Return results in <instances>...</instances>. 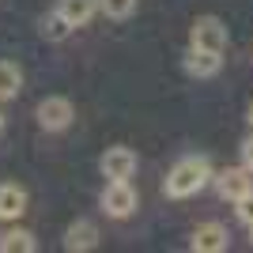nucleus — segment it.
<instances>
[{
	"label": "nucleus",
	"instance_id": "0eeeda50",
	"mask_svg": "<svg viewBox=\"0 0 253 253\" xmlns=\"http://www.w3.org/2000/svg\"><path fill=\"white\" fill-rule=\"evenodd\" d=\"M215 189H219L223 201H238L242 193L253 189V178H250L246 167H231V170H223V174H215Z\"/></svg>",
	"mask_w": 253,
	"mask_h": 253
},
{
	"label": "nucleus",
	"instance_id": "9b49d317",
	"mask_svg": "<svg viewBox=\"0 0 253 253\" xmlns=\"http://www.w3.org/2000/svg\"><path fill=\"white\" fill-rule=\"evenodd\" d=\"M95 0H57V15H61L68 27H87L91 23V15H95Z\"/></svg>",
	"mask_w": 253,
	"mask_h": 253
},
{
	"label": "nucleus",
	"instance_id": "6ab92c4d",
	"mask_svg": "<svg viewBox=\"0 0 253 253\" xmlns=\"http://www.w3.org/2000/svg\"><path fill=\"white\" fill-rule=\"evenodd\" d=\"M0 128H4V114H0Z\"/></svg>",
	"mask_w": 253,
	"mask_h": 253
},
{
	"label": "nucleus",
	"instance_id": "a211bd4d",
	"mask_svg": "<svg viewBox=\"0 0 253 253\" xmlns=\"http://www.w3.org/2000/svg\"><path fill=\"white\" fill-rule=\"evenodd\" d=\"M246 121H250V128H253V102H250V110H246Z\"/></svg>",
	"mask_w": 253,
	"mask_h": 253
},
{
	"label": "nucleus",
	"instance_id": "f8f14e48",
	"mask_svg": "<svg viewBox=\"0 0 253 253\" xmlns=\"http://www.w3.org/2000/svg\"><path fill=\"white\" fill-rule=\"evenodd\" d=\"M38 242H34L31 231H23V227H11V231L0 234V253H34Z\"/></svg>",
	"mask_w": 253,
	"mask_h": 253
},
{
	"label": "nucleus",
	"instance_id": "20e7f679",
	"mask_svg": "<svg viewBox=\"0 0 253 253\" xmlns=\"http://www.w3.org/2000/svg\"><path fill=\"white\" fill-rule=\"evenodd\" d=\"M98 170H102V178L110 181H128L136 174V151L132 148H106V155L98 159Z\"/></svg>",
	"mask_w": 253,
	"mask_h": 253
},
{
	"label": "nucleus",
	"instance_id": "f3484780",
	"mask_svg": "<svg viewBox=\"0 0 253 253\" xmlns=\"http://www.w3.org/2000/svg\"><path fill=\"white\" fill-rule=\"evenodd\" d=\"M242 167H246V170L253 174V136H250V140L242 144Z\"/></svg>",
	"mask_w": 253,
	"mask_h": 253
},
{
	"label": "nucleus",
	"instance_id": "f257e3e1",
	"mask_svg": "<svg viewBox=\"0 0 253 253\" xmlns=\"http://www.w3.org/2000/svg\"><path fill=\"white\" fill-rule=\"evenodd\" d=\"M208 181H211V163L204 155H185L181 163H174V170L167 174V197H174V201L197 197Z\"/></svg>",
	"mask_w": 253,
	"mask_h": 253
},
{
	"label": "nucleus",
	"instance_id": "aec40b11",
	"mask_svg": "<svg viewBox=\"0 0 253 253\" xmlns=\"http://www.w3.org/2000/svg\"><path fill=\"white\" fill-rule=\"evenodd\" d=\"M250 234H253V227H250Z\"/></svg>",
	"mask_w": 253,
	"mask_h": 253
},
{
	"label": "nucleus",
	"instance_id": "dca6fc26",
	"mask_svg": "<svg viewBox=\"0 0 253 253\" xmlns=\"http://www.w3.org/2000/svg\"><path fill=\"white\" fill-rule=\"evenodd\" d=\"M234 204H238V208H234V211H238V219H242L246 227H253V189H250V193H242V197H238Z\"/></svg>",
	"mask_w": 253,
	"mask_h": 253
},
{
	"label": "nucleus",
	"instance_id": "1a4fd4ad",
	"mask_svg": "<svg viewBox=\"0 0 253 253\" xmlns=\"http://www.w3.org/2000/svg\"><path fill=\"white\" fill-rule=\"evenodd\" d=\"M64 250L68 253H84V250H95L98 246V227L91 219H76L68 231H64Z\"/></svg>",
	"mask_w": 253,
	"mask_h": 253
},
{
	"label": "nucleus",
	"instance_id": "423d86ee",
	"mask_svg": "<svg viewBox=\"0 0 253 253\" xmlns=\"http://www.w3.org/2000/svg\"><path fill=\"white\" fill-rule=\"evenodd\" d=\"M227 246H231V234H227L223 223H201V227L193 231V238H189L193 253H223Z\"/></svg>",
	"mask_w": 253,
	"mask_h": 253
},
{
	"label": "nucleus",
	"instance_id": "39448f33",
	"mask_svg": "<svg viewBox=\"0 0 253 253\" xmlns=\"http://www.w3.org/2000/svg\"><path fill=\"white\" fill-rule=\"evenodd\" d=\"M102 211L106 215H114V219H125L136 211V193L128 181H110L102 189Z\"/></svg>",
	"mask_w": 253,
	"mask_h": 253
},
{
	"label": "nucleus",
	"instance_id": "ddd939ff",
	"mask_svg": "<svg viewBox=\"0 0 253 253\" xmlns=\"http://www.w3.org/2000/svg\"><path fill=\"white\" fill-rule=\"evenodd\" d=\"M19 91H23V72H19V64L0 61V102L15 98Z\"/></svg>",
	"mask_w": 253,
	"mask_h": 253
},
{
	"label": "nucleus",
	"instance_id": "9d476101",
	"mask_svg": "<svg viewBox=\"0 0 253 253\" xmlns=\"http://www.w3.org/2000/svg\"><path fill=\"white\" fill-rule=\"evenodd\" d=\"M23 211H27V189L15 185V181H4L0 185V219H19Z\"/></svg>",
	"mask_w": 253,
	"mask_h": 253
},
{
	"label": "nucleus",
	"instance_id": "4468645a",
	"mask_svg": "<svg viewBox=\"0 0 253 253\" xmlns=\"http://www.w3.org/2000/svg\"><path fill=\"white\" fill-rule=\"evenodd\" d=\"M68 34H72V27H68V23H64L57 11L42 19V38H45V42H64Z\"/></svg>",
	"mask_w": 253,
	"mask_h": 253
},
{
	"label": "nucleus",
	"instance_id": "6e6552de",
	"mask_svg": "<svg viewBox=\"0 0 253 253\" xmlns=\"http://www.w3.org/2000/svg\"><path fill=\"white\" fill-rule=\"evenodd\" d=\"M219 68H223L219 53L189 45V53H185V72H189V76H197V80H211V76H219Z\"/></svg>",
	"mask_w": 253,
	"mask_h": 253
},
{
	"label": "nucleus",
	"instance_id": "2eb2a0df",
	"mask_svg": "<svg viewBox=\"0 0 253 253\" xmlns=\"http://www.w3.org/2000/svg\"><path fill=\"white\" fill-rule=\"evenodd\" d=\"M95 8L110 19H128L136 11V0H95Z\"/></svg>",
	"mask_w": 253,
	"mask_h": 253
},
{
	"label": "nucleus",
	"instance_id": "f03ea898",
	"mask_svg": "<svg viewBox=\"0 0 253 253\" xmlns=\"http://www.w3.org/2000/svg\"><path fill=\"white\" fill-rule=\"evenodd\" d=\"M227 42H231V34H227V27H223V19H215V15H197L189 27V45H197V49H211V53H223L227 49Z\"/></svg>",
	"mask_w": 253,
	"mask_h": 253
},
{
	"label": "nucleus",
	"instance_id": "7ed1b4c3",
	"mask_svg": "<svg viewBox=\"0 0 253 253\" xmlns=\"http://www.w3.org/2000/svg\"><path fill=\"white\" fill-rule=\"evenodd\" d=\"M34 117H38V125H42L45 132H64V128L72 125V117H76V106L64 95H49V98L38 102Z\"/></svg>",
	"mask_w": 253,
	"mask_h": 253
}]
</instances>
